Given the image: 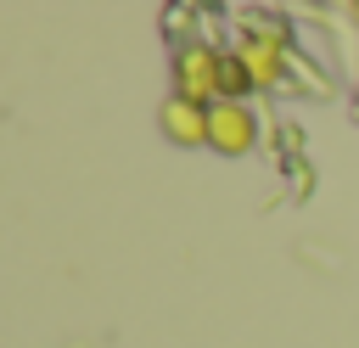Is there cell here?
I'll list each match as a JSON object with an SVG mask.
<instances>
[{
  "mask_svg": "<svg viewBox=\"0 0 359 348\" xmlns=\"http://www.w3.org/2000/svg\"><path fill=\"white\" fill-rule=\"evenodd\" d=\"M208 146L224 152V157H247V152L258 146V118H252L241 101L208 107Z\"/></svg>",
  "mask_w": 359,
  "mask_h": 348,
  "instance_id": "obj_2",
  "label": "cell"
},
{
  "mask_svg": "<svg viewBox=\"0 0 359 348\" xmlns=\"http://www.w3.org/2000/svg\"><path fill=\"white\" fill-rule=\"evenodd\" d=\"M353 17H359V11H353Z\"/></svg>",
  "mask_w": 359,
  "mask_h": 348,
  "instance_id": "obj_6",
  "label": "cell"
},
{
  "mask_svg": "<svg viewBox=\"0 0 359 348\" xmlns=\"http://www.w3.org/2000/svg\"><path fill=\"white\" fill-rule=\"evenodd\" d=\"M157 123H163V135L174 146H208V107H196L185 95H168L157 107Z\"/></svg>",
  "mask_w": 359,
  "mask_h": 348,
  "instance_id": "obj_4",
  "label": "cell"
},
{
  "mask_svg": "<svg viewBox=\"0 0 359 348\" xmlns=\"http://www.w3.org/2000/svg\"><path fill=\"white\" fill-rule=\"evenodd\" d=\"M236 62L252 73L258 90H269V84L280 79V62H286V39H280V28H247L241 45H236Z\"/></svg>",
  "mask_w": 359,
  "mask_h": 348,
  "instance_id": "obj_3",
  "label": "cell"
},
{
  "mask_svg": "<svg viewBox=\"0 0 359 348\" xmlns=\"http://www.w3.org/2000/svg\"><path fill=\"white\" fill-rule=\"evenodd\" d=\"M247 90H258V84H252V73H247L236 56H224V67H219V101H241Z\"/></svg>",
  "mask_w": 359,
  "mask_h": 348,
  "instance_id": "obj_5",
  "label": "cell"
},
{
  "mask_svg": "<svg viewBox=\"0 0 359 348\" xmlns=\"http://www.w3.org/2000/svg\"><path fill=\"white\" fill-rule=\"evenodd\" d=\"M219 67H224V56L213 45H180L174 51V95H185L196 107H219Z\"/></svg>",
  "mask_w": 359,
  "mask_h": 348,
  "instance_id": "obj_1",
  "label": "cell"
}]
</instances>
